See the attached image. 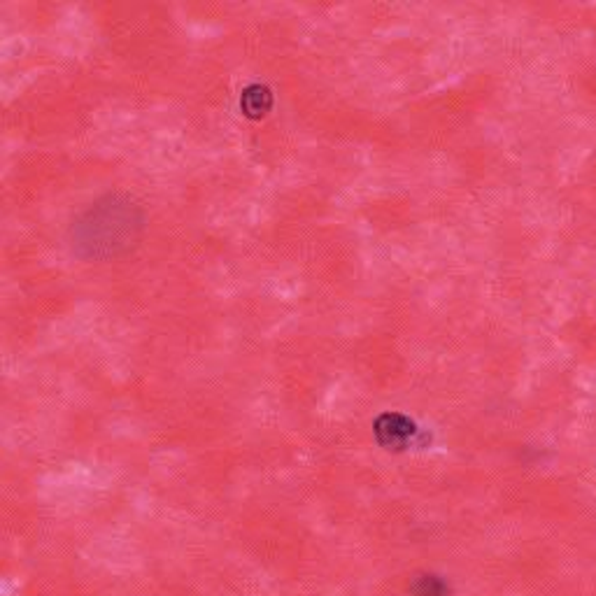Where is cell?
<instances>
[{
    "label": "cell",
    "instance_id": "obj_1",
    "mask_svg": "<svg viewBox=\"0 0 596 596\" xmlns=\"http://www.w3.org/2000/svg\"><path fill=\"white\" fill-rule=\"evenodd\" d=\"M143 210L119 194L91 203L70 227L72 252L82 259H110L126 252L143 231Z\"/></svg>",
    "mask_w": 596,
    "mask_h": 596
}]
</instances>
